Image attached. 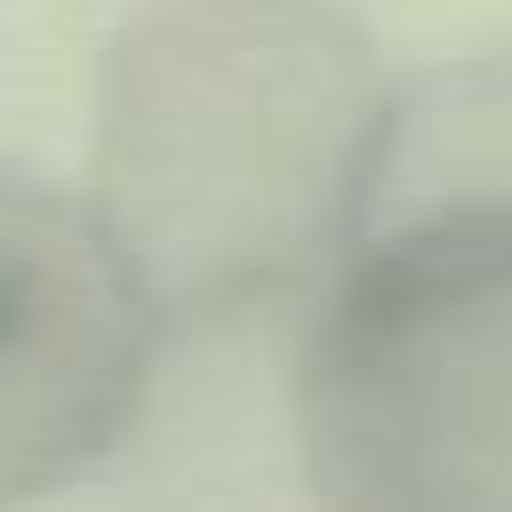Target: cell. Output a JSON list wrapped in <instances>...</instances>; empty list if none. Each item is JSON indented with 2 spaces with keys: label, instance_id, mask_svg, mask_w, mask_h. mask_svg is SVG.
Returning a JSON list of instances; mask_svg holds the SVG:
<instances>
[{
  "label": "cell",
  "instance_id": "7a4b0ae2",
  "mask_svg": "<svg viewBox=\"0 0 512 512\" xmlns=\"http://www.w3.org/2000/svg\"><path fill=\"white\" fill-rule=\"evenodd\" d=\"M144 296L96 208L0 176V488L112 440L144 384Z\"/></svg>",
  "mask_w": 512,
  "mask_h": 512
},
{
  "label": "cell",
  "instance_id": "6da1fadb",
  "mask_svg": "<svg viewBox=\"0 0 512 512\" xmlns=\"http://www.w3.org/2000/svg\"><path fill=\"white\" fill-rule=\"evenodd\" d=\"M120 128L144 312L288 304L328 496L512 504V0H168Z\"/></svg>",
  "mask_w": 512,
  "mask_h": 512
}]
</instances>
